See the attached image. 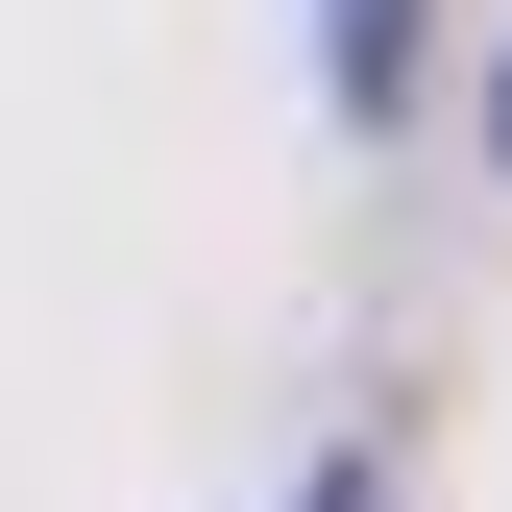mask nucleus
<instances>
[{
	"label": "nucleus",
	"instance_id": "obj_2",
	"mask_svg": "<svg viewBox=\"0 0 512 512\" xmlns=\"http://www.w3.org/2000/svg\"><path fill=\"white\" fill-rule=\"evenodd\" d=\"M342 25H366V0H342Z\"/></svg>",
	"mask_w": 512,
	"mask_h": 512
},
{
	"label": "nucleus",
	"instance_id": "obj_1",
	"mask_svg": "<svg viewBox=\"0 0 512 512\" xmlns=\"http://www.w3.org/2000/svg\"><path fill=\"white\" fill-rule=\"evenodd\" d=\"M317 512H391V464H317Z\"/></svg>",
	"mask_w": 512,
	"mask_h": 512
}]
</instances>
